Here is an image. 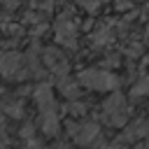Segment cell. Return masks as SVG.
<instances>
[{
    "label": "cell",
    "instance_id": "52a82bcc",
    "mask_svg": "<svg viewBox=\"0 0 149 149\" xmlns=\"http://www.w3.org/2000/svg\"><path fill=\"white\" fill-rule=\"evenodd\" d=\"M149 133V121L147 119H137L135 123H130L128 128H126V133L121 135L126 142H133V140H137V137H144Z\"/></svg>",
    "mask_w": 149,
    "mask_h": 149
},
{
    "label": "cell",
    "instance_id": "8992f818",
    "mask_svg": "<svg viewBox=\"0 0 149 149\" xmlns=\"http://www.w3.org/2000/svg\"><path fill=\"white\" fill-rule=\"evenodd\" d=\"M35 100H37V105H40L42 112L56 109V102H54V95H51V86L49 84H40L35 88Z\"/></svg>",
    "mask_w": 149,
    "mask_h": 149
},
{
    "label": "cell",
    "instance_id": "8fae6325",
    "mask_svg": "<svg viewBox=\"0 0 149 149\" xmlns=\"http://www.w3.org/2000/svg\"><path fill=\"white\" fill-rule=\"evenodd\" d=\"M105 149H128V142H126L123 137H116V140H114V142H109Z\"/></svg>",
    "mask_w": 149,
    "mask_h": 149
},
{
    "label": "cell",
    "instance_id": "6da1fadb",
    "mask_svg": "<svg viewBox=\"0 0 149 149\" xmlns=\"http://www.w3.org/2000/svg\"><path fill=\"white\" fill-rule=\"evenodd\" d=\"M102 116L109 126H123L128 119V107H126V98L121 93H109L102 102Z\"/></svg>",
    "mask_w": 149,
    "mask_h": 149
},
{
    "label": "cell",
    "instance_id": "3957f363",
    "mask_svg": "<svg viewBox=\"0 0 149 149\" xmlns=\"http://www.w3.org/2000/svg\"><path fill=\"white\" fill-rule=\"evenodd\" d=\"M0 72L7 79H21V77H26L23 56L19 51H5V54H0Z\"/></svg>",
    "mask_w": 149,
    "mask_h": 149
},
{
    "label": "cell",
    "instance_id": "277c9868",
    "mask_svg": "<svg viewBox=\"0 0 149 149\" xmlns=\"http://www.w3.org/2000/svg\"><path fill=\"white\" fill-rule=\"evenodd\" d=\"M70 137L81 144V147H88L93 144V140L100 137V126L95 121H84V123H72L70 126Z\"/></svg>",
    "mask_w": 149,
    "mask_h": 149
},
{
    "label": "cell",
    "instance_id": "7c38bea8",
    "mask_svg": "<svg viewBox=\"0 0 149 149\" xmlns=\"http://www.w3.org/2000/svg\"><path fill=\"white\" fill-rule=\"evenodd\" d=\"M84 109H86V107H84L81 102H70V105H68V112H70V114H84Z\"/></svg>",
    "mask_w": 149,
    "mask_h": 149
},
{
    "label": "cell",
    "instance_id": "5b68a950",
    "mask_svg": "<svg viewBox=\"0 0 149 149\" xmlns=\"http://www.w3.org/2000/svg\"><path fill=\"white\" fill-rule=\"evenodd\" d=\"M77 30H74V23L72 21H68L65 16L56 23V37H58V42H63V44H68V47H74V42H77Z\"/></svg>",
    "mask_w": 149,
    "mask_h": 149
},
{
    "label": "cell",
    "instance_id": "9c48e42d",
    "mask_svg": "<svg viewBox=\"0 0 149 149\" xmlns=\"http://www.w3.org/2000/svg\"><path fill=\"white\" fill-rule=\"evenodd\" d=\"M149 93V74H144L135 86H133V91H130V95H135V98H140V95H147Z\"/></svg>",
    "mask_w": 149,
    "mask_h": 149
},
{
    "label": "cell",
    "instance_id": "7a4b0ae2",
    "mask_svg": "<svg viewBox=\"0 0 149 149\" xmlns=\"http://www.w3.org/2000/svg\"><path fill=\"white\" fill-rule=\"evenodd\" d=\"M79 81L88 88H95V91H112L119 86V79L107 70H84L79 74Z\"/></svg>",
    "mask_w": 149,
    "mask_h": 149
},
{
    "label": "cell",
    "instance_id": "30bf717a",
    "mask_svg": "<svg viewBox=\"0 0 149 149\" xmlns=\"http://www.w3.org/2000/svg\"><path fill=\"white\" fill-rule=\"evenodd\" d=\"M9 116H14V119H19L21 114H23V105L21 102H5V107H2Z\"/></svg>",
    "mask_w": 149,
    "mask_h": 149
},
{
    "label": "cell",
    "instance_id": "4fadbf2b",
    "mask_svg": "<svg viewBox=\"0 0 149 149\" xmlns=\"http://www.w3.org/2000/svg\"><path fill=\"white\" fill-rule=\"evenodd\" d=\"M5 128V119H2V114H0V130Z\"/></svg>",
    "mask_w": 149,
    "mask_h": 149
},
{
    "label": "cell",
    "instance_id": "ba28073f",
    "mask_svg": "<svg viewBox=\"0 0 149 149\" xmlns=\"http://www.w3.org/2000/svg\"><path fill=\"white\" fill-rule=\"evenodd\" d=\"M40 126L47 135H56L58 133V116H56V109H47L40 114Z\"/></svg>",
    "mask_w": 149,
    "mask_h": 149
}]
</instances>
